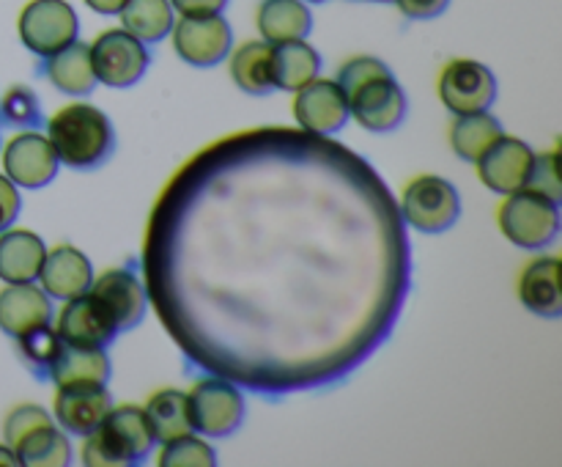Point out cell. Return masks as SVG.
<instances>
[{
	"label": "cell",
	"instance_id": "obj_1",
	"mask_svg": "<svg viewBox=\"0 0 562 467\" xmlns=\"http://www.w3.org/2000/svg\"><path fill=\"white\" fill-rule=\"evenodd\" d=\"M47 141L58 163L75 170H91L108 163L115 148V132L108 115L93 104H66L47 121Z\"/></svg>",
	"mask_w": 562,
	"mask_h": 467
},
{
	"label": "cell",
	"instance_id": "obj_2",
	"mask_svg": "<svg viewBox=\"0 0 562 467\" xmlns=\"http://www.w3.org/2000/svg\"><path fill=\"white\" fill-rule=\"evenodd\" d=\"M157 443L146 410L135 404L110 407L104 421L93 429L82 445V462L88 467H130L140 465Z\"/></svg>",
	"mask_w": 562,
	"mask_h": 467
},
{
	"label": "cell",
	"instance_id": "obj_3",
	"mask_svg": "<svg viewBox=\"0 0 562 467\" xmlns=\"http://www.w3.org/2000/svg\"><path fill=\"white\" fill-rule=\"evenodd\" d=\"M499 229L514 245L525 251H541L552 245L560 234V203L530 187L508 192L499 207Z\"/></svg>",
	"mask_w": 562,
	"mask_h": 467
},
{
	"label": "cell",
	"instance_id": "obj_4",
	"mask_svg": "<svg viewBox=\"0 0 562 467\" xmlns=\"http://www.w3.org/2000/svg\"><path fill=\"white\" fill-rule=\"evenodd\" d=\"M401 214L423 234H442L459 220L461 198L442 176H417L401 196Z\"/></svg>",
	"mask_w": 562,
	"mask_h": 467
},
{
	"label": "cell",
	"instance_id": "obj_5",
	"mask_svg": "<svg viewBox=\"0 0 562 467\" xmlns=\"http://www.w3.org/2000/svg\"><path fill=\"white\" fill-rule=\"evenodd\" d=\"M88 53H91L97 82H104L110 88L135 86L151 64L146 44L124 27H110V31L99 33L93 44H88Z\"/></svg>",
	"mask_w": 562,
	"mask_h": 467
},
{
	"label": "cell",
	"instance_id": "obj_6",
	"mask_svg": "<svg viewBox=\"0 0 562 467\" xmlns=\"http://www.w3.org/2000/svg\"><path fill=\"white\" fill-rule=\"evenodd\" d=\"M192 432L203 437H228L241 426L245 399L228 379L206 377L187 393Z\"/></svg>",
	"mask_w": 562,
	"mask_h": 467
},
{
	"label": "cell",
	"instance_id": "obj_7",
	"mask_svg": "<svg viewBox=\"0 0 562 467\" xmlns=\"http://www.w3.org/2000/svg\"><path fill=\"white\" fill-rule=\"evenodd\" d=\"M22 44L38 58L55 55L80 36V20L66 0H31L16 20Z\"/></svg>",
	"mask_w": 562,
	"mask_h": 467
},
{
	"label": "cell",
	"instance_id": "obj_8",
	"mask_svg": "<svg viewBox=\"0 0 562 467\" xmlns=\"http://www.w3.org/2000/svg\"><path fill=\"white\" fill-rule=\"evenodd\" d=\"M349 115L371 132H390L406 119V93L393 77V71L368 77L366 82L346 91Z\"/></svg>",
	"mask_w": 562,
	"mask_h": 467
},
{
	"label": "cell",
	"instance_id": "obj_9",
	"mask_svg": "<svg viewBox=\"0 0 562 467\" xmlns=\"http://www.w3.org/2000/svg\"><path fill=\"white\" fill-rule=\"evenodd\" d=\"M439 99L456 115L481 113L497 99V77L481 60L453 58L439 75Z\"/></svg>",
	"mask_w": 562,
	"mask_h": 467
},
{
	"label": "cell",
	"instance_id": "obj_10",
	"mask_svg": "<svg viewBox=\"0 0 562 467\" xmlns=\"http://www.w3.org/2000/svg\"><path fill=\"white\" fill-rule=\"evenodd\" d=\"M173 49L190 66H217L231 55L234 33L223 14L181 16L173 22Z\"/></svg>",
	"mask_w": 562,
	"mask_h": 467
},
{
	"label": "cell",
	"instance_id": "obj_11",
	"mask_svg": "<svg viewBox=\"0 0 562 467\" xmlns=\"http://www.w3.org/2000/svg\"><path fill=\"white\" fill-rule=\"evenodd\" d=\"M53 327L58 330L64 344L86 346V349H108L115 341V335L121 333L113 319H110V313L104 311L102 302L91 291L66 300V305L58 313V322Z\"/></svg>",
	"mask_w": 562,
	"mask_h": 467
},
{
	"label": "cell",
	"instance_id": "obj_12",
	"mask_svg": "<svg viewBox=\"0 0 562 467\" xmlns=\"http://www.w3.org/2000/svg\"><path fill=\"white\" fill-rule=\"evenodd\" d=\"M58 154L47 135L38 132H20L3 148V170L16 187L42 190L58 174Z\"/></svg>",
	"mask_w": 562,
	"mask_h": 467
},
{
	"label": "cell",
	"instance_id": "obj_13",
	"mask_svg": "<svg viewBox=\"0 0 562 467\" xmlns=\"http://www.w3.org/2000/svg\"><path fill=\"white\" fill-rule=\"evenodd\" d=\"M294 93V119L302 130L313 132V135H333V132L344 130V124L349 121V97L338 86V80L313 77L307 86Z\"/></svg>",
	"mask_w": 562,
	"mask_h": 467
},
{
	"label": "cell",
	"instance_id": "obj_14",
	"mask_svg": "<svg viewBox=\"0 0 562 467\" xmlns=\"http://www.w3.org/2000/svg\"><path fill=\"white\" fill-rule=\"evenodd\" d=\"M475 163L477 176H481L483 185H486L488 190L508 196V192L527 185V176H530L532 163H536V152H532L525 141L510 137L503 132Z\"/></svg>",
	"mask_w": 562,
	"mask_h": 467
},
{
	"label": "cell",
	"instance_id": "obj_15",
	"mask_svg": "<svg viewBox=\"0 0 562 467\" xmlns=\"http://www.w3.org/2000/svg\"><path fill=\"white\" fill-rule=\"evenodd\" d=\"M113 407L104 382H69L58 385L55 393V418L64 432L88 437Z\"/></svg>",
	"mask_w": 562,
	"mask_h": 467
},
{
	"label": "cell",
	"instance_id": "obj_16",
	"mask_svg": "<svg viewBox=\"0 0 562 467\" xmlns=\"http://www.w3.org/2000/svg\"><path fill=\"white\" fill-rule=\"evenodd\" d=\"M88 291L102 302L104 311L110 313V319H113L119 330L137 327L148 311L146 286L140 283L135 273L124 267L108 269L102 278L91 280Z\"/></svg>",
	"mask_w": 562,
	"mask_h": 467
},
{
	"label": "cell",
	"instance_id": "obj_17",
	"mask_svg": "<svg viewBox=\"0 0 562 467\" xmlns=\"http://www.w3.org/2000/svg\"><path fill=\"white\" fill-rule=\"evenodd\" d=\"M53 322V302L33 283H9L0 291V330L11 338Z\"/></svg>",
	"mask_w": 562,
	"mask_h": 467
},
{
	"label": "cell",
	"instance_id": "obj_18",
	"mask_svg": "<svg viewBox=\"0 0 562 467\" xmlns=\"http://www.w3.org/2000/svg\"><path fill=\"white\" fill-rule=\"evenodd\" d=\"M38 280L49 297L71 300L77 294H86L93 280V269L86 253L71 245H58L44 256Z\"/></svg>",
	"mask_w": 562,
	"mask_h": 467
},
{
	"label": "cell",
	"instance_id": "obj_19",
	"mask_svg": "<svg viewBox=\"0 0 562 467\" xmlns=\"http://www.w3.org/2000/svg\"><path fill=\"white\" fill-rule=\"evenodd\" d=\"M519 300L543 319L562 316V264L554 256L532 258L519 278Z\"/></svg>",
	"mask_w": 562,
	"mask_h": 467
},
{
	"label": "cell",
	"instance_id": "obj_20",
	"mask_svg": "<svg viewBox=\"0 0 562 467\" xmlns=\"http://www.w3.org/2000/svg\"><path fill=\"white\" fill-rule=\"evenodd\" d=\"M44 247L42 236L27 229L0 231V280L5 283H33L42 273Z\"/></svg>",
	"mask_w": 562,
	"mask_h": 467
},
{
	"label": "cell",
	"instance_id": "obj_21",
	"mask_svg": "<svg viewBox=\"0 0 562 467\" xmlns=\"http://www.w3.org/2000/svg\"><path fill=\"white\" fill-rule=\"evenodd\" d=\"M42 75L47 77L58 91L69 93V97H86V93H91L93 86H97L91 53H88V44H82L80 38L66 44V47L58 49L55 55H47L42 64Z\"/></svg>",
	"mask_w": 562,
	"mask_h": 467
},
{
	"label": "cell",
	"instance_id": "obj_22",
	"mask_svg": "<svg viewBox=\"0 0 562 467\" xmlns=\"http://www.w3.org/2000/svg\"><path fill=\"white\" fill-rule=\"evenodd\" d=\"M256 25L263 42L280 44L305 38L313 27V16L305 0H261L256 11Z\"/></svg>",
	"mask_w": 562,
	"mask_h": 467
},
{
	"label": "cell",
	"instance_id": "obj_23",
	"mask_svg": "<svg viewBox=\"0 0 562 467\" xmlns=\"http://www.w3.org/2000/svg\"><path fill=\"white\" fill-rule=\"evenodd\" d=\"M322 58L305 38L272 44V80L280 91H300L302 86L318 77Z\"/></svg>",
	"mask_w": 562,
	"mask_h": 467
},
{
	"label": "cell",
	"instance_id": "obj_24",
	"mask_svg": "<svg viewBox=\"0 0 562 467\" xmlns=\"http://www.w3.org/2000/svg\"><path fill=\"white\" fill-rule=\"evenodd\" d=\"M231 77L236 86L252 97L274 91L272 80V44L269 42H245L231 55Z\"/></svg>",
	"mask_w": 562,
	"mask_h": 467
},
{
	"label": "cell",
	"instance_id": "obj_25",
	"mask_svg": "<svg viewBox=\"0 0 562 467\" xmlns=\"http://www.w3.org/2000/svg\"><path fill=\"white\" fill-rule=\"evenodd\" d=\"M121 27L143 44H157L173 31L176 11L170 0H126L119 11Z\"/></svg>",
	"mask_w": 562,
	"mask_h": 467
},
{
	"label": "cell",
	"instance_id": "obj_26",
	"mask_svg": "<svg viewBox=\"0 0 562 467\" xmlns=\"http://www.w3.org/2000/svg\"><path fill=\"white\" fill-rule=\"evenodd\" d=\"M49 379L55 385L69 382H104L110 379V357L104 349H86V346H60L58 357H55L53 368H49Z\"/></svg>",
	"mask_w": 562,
	"mask_h": 467
},
{
	"label": "cell",
	"instance_id": "obj_27",
	"mask_svg": "<svg viewBox=\"0 0 562 467\" xmlns=\"http://www.w3.org/2000/svg\"><path fill=\"white\" fill-rule=\"evenodd\" d=\"M499 135H503V124H499L497 115H492L488 110L456 115L453 126H450V146H453V152L459 154L461 159L475 163Z\"/></svg>",
	"mask_w": 562,
	"mask_h": 467
},
{
	"label": "cell",
	"instance_id": "obj_28",
	"mask_svg": "<svg viewBox=\"0 0 562 467\" xmlns=\"http://www.w3.org/2000/svg\"><path fill=\"white\" fill-rule=\"evenodd\" d=\"M146 418L151 423V432L157 443H168V440L192 432L187 393H181V390L170 388L154 393L146 404Z\"/></svg>",
	"mask_w": 562,
	"mask_h": 467
},
{
	"label": "cell",
	"instance_id": "obj_29",
	"mask_svg": "<svg viewBox=\"0 0 562 467\" xmlns=\"http://www.w3.org/2000/svg\"><path fill=\"white\" fill-rule=\"evenodd\" d=\"M11 451L16 454L20 465L25 467H64L71 462L69 440H66L64 432L55 429V423H47V426L31 432Z\"/></svg>",
	"mask_w": 562,
	"mask_h": 467
},
{
	"label": "cell",
	"instance_id": "obj_30",
	"mask_svg": "<svg viewBox=\"0 0 562 467\" xmlns=\"http://www.w3.org/2000/svg\"><path fill=\"white\" fill-rule=\"evenodd\" d=\"M60 346H64V338H60L58 330L53 327V322L16 335V352H20L22 363H25L38 379H49V368H53Z\"/></svg>",
	"mask_w": 562,
	"mask_h": 467
},
{
	"label": "cell",
	"instance_id": "obj_31",
	"mask_svg": "<svg viewBox=\"0 0 562 467\" xmlns=\"http://www.w3.org/2000/svg\"><path fill=\"white\" fill-rule=\"evenodd\" d=\"M0 124L33 130L42 124V108H38L36 91L27 86H11L0 99Z\"/></svg>",
	"mask_w": 562,
	"mask_h": 467
},
{
	"label": "cell",
	"instance_id": "obj_32",
	"mask_svg": "<svg viewBox=\"0 0 562 467\" xmlns=\"http://www.w3.org/2000/svg\"><path fill=\"white\" fill-rule=\"evenodd\" d=\"M214 462H217V456H214L212 445L203 443L192 432L162 443V454H159L162 467H212Z\"/></svg>",
	"mask_w": 562,
	"mask_h": 467
},
{
	"label": "cell",
	"instance_id": "obj_33",
	"mask_svg": "<svg viewBox=\"0 0 562 467\" xmlns=\"http://www.w3.org/2000/svg\"><path fill=\"white\" fill-rule=\"evenodd\" d=\"M530 190L541 192V196L552 198V201H562V179H560V154L558 152H549L538 157L536 154V163H532L530 176H527V185Z\"/></svg>",
	"mask_w": 562,
	"mask_h": 467
},
{
	"label": "cell",
	"instance_id": "obj_34",
	"mask_svg": "<svg viewBox=\"0 0 562 467\" xmlns=\"http://www.w3.org/2000/svg\"><path fill=\"white\" fill-rule=\"evenodd\" d=\"M47 423H53V415H49L47 410H42V407H36V404L16 407L14 412H9V418H5V423H3L5 445H9V448H14L22 437H27V434L36 432V429L47 426Z\"/></svg>",
	"mask_w": 562,
	"mask_h": 467
},
{
	"label": "cell",
	"instance_id": "obj_35",
	"mask_svg": "<svg viewBox=\"0 0 562 467\" xmlns=\"http://www.w3.org/2000/svg\"><path fill=\"white\" fill-rule=\"evenodd\" d=\"M393 3L398 5L406 20H434V16L445 14L450 0H393Z\"/></svg>",
	"mask_w": 562,
	"mask_h": 467
},
{
	"label": "cell",
	"instance_id": "obj_36",
	"mask_svg": "<svg viewBox=\"0 0 562 467\" xmlns=\"http://www.w3.org/2000/svg\"><path fill=\"white\" fill-rule=\"evenodd\" d=\"M20 214V192L9 176L0 174V231L9 229Z\"/></svg>",
	"mask_w": 562,
	"mask_h": 467
},
{
	"label": "cell",
	"instance_id": "obj_37",
	"mask_svg": "<svg viewBox=\"0 0 562 467\" xmlns=\"http://www.w3.org/2000/svg\"><path fill=\"white\" fill-rule=\"evenodd\" d=\"M173 11L181 16H203V14H223L228 0H170Z\"/></svg>",
	"mask_w": 562,
	"mask_h": 467
},
{
	"label": "cell",
	"instance_id": "obj_38",
	"mask_svg": "<svg viewBox=\"0 0 562 467\" xmlns=\"http://www.w3.org/2000/svg\"><path fill=\"white\" fill-rule=\"evenodd\" d=\"M86 5L91 11H97V14H104V16H115L121 9L126 5V0H86Z\"/></svg>",
	"mask_w": 562,
	"mask_h": 467
},
{
	"label": "cell",
	"instance_id": "obj_39",
	"mask_svg": "<svg viewBox=\"0 0 562 467\" xmlns=\"http://www.w3.org/2000/svg\"><path fill=\"white\" fill-rule=\"evenodd\" d=\"M0 465H20V459H16V454L9 445H0Z\"/></svg>",
	"mask_w": 562,
	"mask_h": 467
},
{
	"label": "cell",
	"instance_id": "obj_40",
	"mask_svg": "<svg viewBox=\"0 0 562 467\" xmlns=\"http://www.w3.org/2000/svg\"><path fill=\"white\" fill-rule=\"evenodd\" d=\"M373 3H393V0H373Z\"/></svg>",
	"mask_w": 562,
	"mask_h": 467
},
{
	"label": "cell",
	"instance_id": "obj_41",
	"mask_svg": "<svg viewBox=\"0 0 562 467\" xmlns=\"http://www.w3.org/2000/svg\"><path fill=\"white\" fill-rule=\"evenodd\" d=\"M305 3H324V0H305Z\"/></svg>",
	"mask_w": 562,
	"mask_h": 467
}]
</instances>
